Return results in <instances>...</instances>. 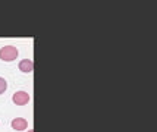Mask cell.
Segmentation results:
<instances>
[{
    "instance_id": "cell-6",
    "label": "cell",
    "mask_w": 157,
    "mask_h": 132,
    "mask_svg": "<svg viewBox=\"0 0 157 132\" xmlns=\"http://www.w3.org/2000/svg\"><path fill=\"white\" fill-rule=\"evenodd\" d=\"M28 132H34V131H33V129H29V131H28Z\"/></svg>"
},
{
    "instance_id": "cell-5",
    "label": "cell",
    "mask_w": 157,
    "mask_h": 132,
    "mask_svg": "<svg viewBox=\"0 0 157 132\" xmlns=\"http://www.w3.org/2000/svg\"><path fill=\"white\" fill-rule=\"evenodd\" d=\"M6 90H7V82L3 79V78H0V94L6 92Z\"/></svg>"
},
{
    "instance_id": "cell-2",
    "label": "cell",
    "mask_w": 157,
    "mask_h": 132,
    "mask_svg": "<svg viewBox=\"0 0 157 132\" xmlns=\"http://www.w3.org/2000/svg\"><path fill=\"white\" fill-rule=\"evenodd\" d=\"M12 100H13V103L16 106H25V104L29 103L31 97H29V94L25 92V91H18V92H15L13 94Z\"/></svg>"
},
{
    "instance_id": "cell-1",
    "label": "cell",
    "mask_w": 157,
    "mask_h": 132,
    "mask_svg": "<svg viewBox=\"0 0 157 132\" xmlns=\"http://www.w3.org/2000/svg\"><path fill=\"white\" fill-rule=\"evenodd\" d=\"M19 55V51L16 47L13 46H5V47H2L0 49V59L2 60H5V62H12L15 60L16 57Z\"/></svg>"
},
{
    "instance_id": "cell-3",
    "label": "cell",
    "mask_w": 157,
    "mask_h": 132,
    "mask_svg": "<svg viewBox=\"0 0 157 132\" xmlns=\"http://www.w3.org/2000/svg\"><path fill=\"white\" fill-rule=\"evenodd\" d=\"M12 128L15 131H25L28 128V122L24 118H16L12 120Z\"/></svg>"
},
{
    "instance_id": "cell-4",
    "label": "cell",
    "mask_w": 157,
    "mask_h": 132,
    "mask_svg": "<svg viewBox=\"0 0 157 132\" xmlns=\"http://www.w3.org/2000/svg\"><path fill=\"white\" fill-rule=\"evenodd\" d=\"M33 69H34V63H33V60L24 59L22 62H19V70L25 72V74H29V72H33Z\"/></svg>"
}]
</instances>
